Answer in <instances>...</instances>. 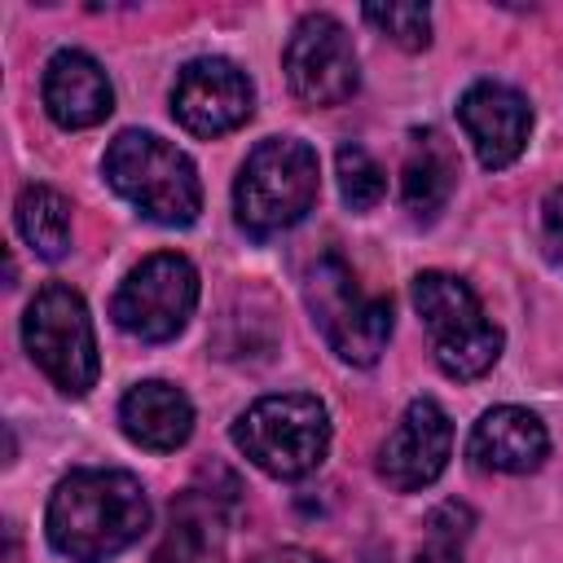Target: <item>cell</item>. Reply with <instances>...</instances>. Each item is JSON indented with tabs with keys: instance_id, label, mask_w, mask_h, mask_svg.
Listing matches in <instances>:
<instances>
[{
	"instance_id": "1",
	"label": "cell",
	"mask_w": 563,
	"mask_h": 563,
	"mask_svg": "<svg viewBox=\"0 0 563 563\" xmlns=\"http://www.w3.org/2000/svg\"><path fill=\"white\" fill-rule=\"evenodd\" d=\"M150 528V497L132 471L79 466L57 479L44 532L48 545L70 563H110L132 550Z\"/></svg>"
},
{
	"instance_id": "2",
	"label": "cell",
	"mask_w": 563,
	"mask_h": 563,
	"mask_svg": "<svg viewBox=\"0 0 563 563\" xmlns=\"http://www.w3.org/2000/svg\"><path fill=\"white\" fill-rule=\"evenodd\" d=\"M106 185L163 229H189L202 211V180L185 150L158 132L123 128L101 158Z\"/></svg>"
},
{
	"instance_id": "3",
	"label": "cell",
	"mask_w": 563,
	"mask_h": 563,
	"mask_svg": "<svg viewBox=\"0 0 563 563\" xmlns=\"http://www.w3.org/2000/svg\"><path fill=\"white\" fill-rule=\"evenodd\" d=\"M321 194V163L317 150L299 136H264L238 180H233V220L246 238L264 242L295 229Z\"/></svg>"
},
{
	"instance_id": "4",
	"label": "cell",
	"mask_w": 563,
	"mask_h": 563,
	"mask_svg": "<svg viewBox=\"0 0 563 563\" xmlns=\"http://www.w3.org/2000/svg\"><path fill=\"white\" fill-rule=\"evenodd\" d=\"M303 308L325 347L347 365H374L391 339V295L361 286L339 251H321L303 268Z\"/></svg>"
},
{
	"instance_id": "5",
	"label": "cell",
	"mask_w": 563,
	"mask_h": 563,
	"mask_svg": "<svg viewBox=\"0 0 563 563\" xmlns=\"http://www.w3.org/2000/svg\"><path fill=\"white\" fill-rule=\"evenodd\" d=\"M233 449L273 479H303L330 453V413L308 391H273L233 418Z\"/></svg>"
},
{
	"instance_id": "6",
	"label": "cell",
	"mask_w": 563,
	"mask_h": 563,
	"mask_svg": "<svg viewBox=\"0 0 563 563\" xmlns=\"http://www.w3.org/2000/svg\"><path fill=\"white\" fill-rule=\"evenodd\" d=\"M413 308L427 325L431 356H435L440 374L471 383L497 365L506 334L484 312L471 282H462L457 273H444V268H422L413 277Z\"/></svg>"
},
{
	"instance_id": "7",
	"label": "cell",
	"mask_w": 563,
	"mask_h": 563,
	"mask_svg": "<svg viewBox=\"0 0 563 563\" xmlns=\"http://www.w3.org/2000/svg\"><path fill=\"white\" fill-rule=\"evenodd\" d=\"M22 343H26L31 361L40 365V374L62 396L79 400L97 387V374H101L97 334H92L88 303L75 286L44 282L35 290V299L26 303V317H22Z\"/></svg>"
},
{
	"instance_id": "8",
	"label": "cell",
	"mask_w": 563,
	"mask_h": 563,
	"mask_svg": "<svg viewBox=\"0 0 563 563\" xmlns=\"http://www.w3.org/2000/svg\"><path fill=\"white\" fill-rule=\"evenodd\" d=\"M198 308V268L180 251L145 255L128 277L119 282L110 299V317L123 334L141 343H167L176 339Z\"/></svg>"
},
{
	"instance_id": "9",
	"label": "cell",
	"mask_w": 563,
	"mask_h": 563,
	"mask_svg": "<svg viewBox=\"0 0 563 563\" xmlns=\"http://www.w3.org/2000/svg\"><path fill=\"white\" fill-rule=\"evenodd\" d=\"M282 70L295 101L325 110L343 106L361 88V57L347 26L334 13H303L282 48Z\"/></svg>"
},
{
	"instance_id": "10",
	"label": "cell",
	"mask_w": 563,
	"mask_h": 563,
	"mask_svg": "<svg viewBox=\"0 0 563 563\" xmlns=\"http://www.w3.org/2000/svg\"><path fill=\"white\" fill-rule=\"evenodd\" d=\"M255 110L251 75L229 57H194L176 70L172 84V119L189 136H224L242 128Z\"/></svg>"
},
{
	"instance_id": "11",
	"label": "cell",
	"mask_w": 563,
	"mask_h": 563,
	"mask_svg": "<svg viewBox=\"0 0 563 563\" xmlns=\"http://www.w3.org/2000/svg\"><path fill=\"white\" fill-rule=\"evenodd\" d=\"M453 453V422L431 396H413L400 413V422L387 431L378 444V479L396 493H418L431 488Z\"/></svg>"
},
{
	"instance_id": "12",
	"label": "cell",
	"mask_w": 563,
	"mask_h": 563,
	"mask_svg": "<svg viewBox=\"0 0 563 563\" xmlns=\"http://www.w3.org/2000/svg\"><path fill=\"white\" fill-rule=\"evenodd\" d=\"M457 123L466 132V141L475 145L479 167L501 172L510 167L532 136V101L501 84V79H475L462 97H457Z\"/></svg>"
},
{
	"instance_id": "13",
	"label": "cell",
	"mask_w": 563,
	"mask_h": 563,
	"mask_svg": "<svg viewBox=\"0 0 563 563\" xmlns=\"http://www.w3.org/2000/svg\"><path fill=\"white\" fill-rule=\"evenodd\" d=\"M40 97H44L48 119L66 132L97 128L114 110V84H110L106 66L84 48H57L48 57Z\"/></svg>"
},
{
	"instance_id": "14",
	"label": "cell",
	"mask_w": 563,
	"mask_h": 563,
	"mask_svg": "<svg viewBox=\"0 0 563 563\" xmlns=\"http://www.w3.org/2000/svg\"><path fill=\"white\" fill-rule=\"evenodd\" d=\"M466 457L479 471L497 475H528L550 457V431L545 422L523 405H493L479 413L466 440Z\"/></svg>"
},
{
	"instance_id": "15",
	"label": "cell",
	"mask_w": 563,
	"mask_h": 563,
	"mask_svg": "<svg viewBox=\"0 0 563 563\" xmlns=\"http://www.w3.org/2000/svg\"><path fill=\"white\" fill-rule=\"evenodd\" d=\"M119 427L132 444L150 453H172L194 435V400L167 378H145L123 391Z\"/></svg>"
},
{
	"instance_id": "16",
	"label": "cell",
	"mask_w": 563,
	"mask_h": 563,
	"mask_svg": "<svg viewBox=\"0 0 563 563\" xmlns=\"http://www.w3.org/2000/svg\"><path fill=\"white\" fill-rule=\"evenodd\" d=\"M453 185H457V150L444 141V132L435 128H422L409 136V154H405V167H400V198H405V211L418 220V224H431L449 198H453Z\"/></svg>"
},
{
	"instance_id": "17",
	"label": "cell",
	"mask_w": 563,
	"mask_h": 563,
	"mask_svg": "<svg viewBox=\"0 0 563 563\" xmlns=\"http://www.w3.org/2000/svg\"><path fill=\"white\" fill-rule=\"evenodd\" d=\"M150 563H224V497L185 488Z\"/></svg>"
},
{
	"instance_id": "18",
	"label": "cell",
	"mask_w": 563,
	"mask_h": 563,
	"mask_svg": "<svg viewBox=\"0 0 563 563\" xmlns=\"http://www.w3.org/2000/svg\"><path fill=\"white\" fill-rule=\"evenodd\" d=\"M13 220H18L22 242H26L40 260L57 264V260L70 251V238H75V229H70V202H66V194H57L53 185H26V189L18 194Z\"/></svg>"
},
{
	"instance_id": "19",
	"label": "cell",
	"mask_w": 563,
	"mask_h": 563,
	"mask_svg": "<svg viewBox=\"0 0 563 563\" xmlns=\"http://www.w3.org/2000/svg\"><path fill=\"white\" fill-rule=\"evenodd\" d=\"M471 532H475V510L462 501H440L427 515V532H422L413 563H466Z\"/></svg>"
},
{
	"instance_id": "20",
	"label": "cell",
	"mask_w": 563,
	"mask_h": 563,
	"mask_svg": "<svg viewBox=\"0 0 563 563\" xmlns=\"http://www.w3.org/2000/svg\"><path fill=\"white\" fill-rule=\"evenodd\" d=\"M334 172H339V194L347 211H374L387 194V172L374 163V154L356 141H343L334 154Z\"/></svg>"
},
{
	"instance_id": "21",
	"label": "cell",
	"mask_w": 563,
	"mask_h": 563,
	"mask_svg": "<svg viewBox=\"0 0 563 563\" xmlns=\"http://www.w3.org/2000/svg\"><path fill=\"white\" fill-rule=\"evenodd\" d=\"M361 18L387 35L391 44H400L405 53H422L431 44V9L418 0H396V4H365Z\"/></svg>"
},
{
	"instance_id": "22",
	"label": "cell",
	"mask_w": 563,
	"mask_h": 563,
	"mask_svg": "<svg viewBox=\"0 0 563 563\" xmlns=\"http://www.w3.org/2000/svg\"><path fill=\"white\" fill-rule=\"evenodd\" d=\"M541 246H545L550 264L563 273V185L550 189L541 202Z\"/></svg>"
},
{
	"instance_id": "23",
	"label": "cell",
	"mask_w": 563,
	"mask_h": 563,
	"mask_svg": "<svg viewBox=\"0 0 563 563\" xmlns=\"http://www.w3.org/2000/svg\"><path fill=\"white\" fill-rule=\"evenodd\" d=\"M260 563H330V559H325V554H317V550L286 545V550H277V554H268V559H260Z\"/></svg>"
}]
</instances>
